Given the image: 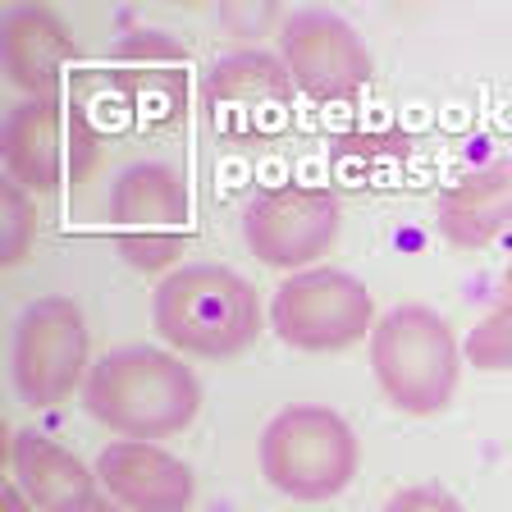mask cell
I'll return each mask as SVG.
<instances>
[{"label":"cell","instance_id":"obj_1","mask_svg":"<svg viewBox=\"0 0 512 512\" xmlns=\"http://www.w3.org/2000/svg\"><path fill=\"white\" fill-rule=\"evenodd\" d=\"M83 403L119 439L156 444L192 426V416L202 407V384L174 352L119 348L87 371Z\"/></svg>","mask_w":512,"mask_h":512},{"label":"cell","instance_id":"obj_2","mask_svg":"<svg viewBox=\"0 0 512 512\" xmlns=\"http://www.w3.org/2000/svg\"><path fill=\"white\" fill-rule=\"evenodd\" d=\"M261 330V302L224 266H179L156 288V334L188 357H234Z\"/></svg>","mask_w":512,"mask_h":512},{"label":"cell","instance_id":"obj_3","mask_svg":"<svg viewBox=\"0 0 512 512\" xmlns=\"http://www.w3.org/2000/svg\"><path fill=\"white\" fill-rule=\"evenodd\" d=\"M371 371L407 416H435L458 389V343L430 307H394L371 334Z\"/></svg>","mask_w":512,"mask_h":512},{"label":"cell","instance_id":"obj_4","mask_svg":"<svg viewBox=\"0 0 512 512\" xmlns=\"http://www.w3.org/2000/svg\"><path fill=\"white\" fill-rule=\"evenodd\" d=\"M261 471L288 499L320 503L357 476V435L330 407H284L261 430Z\"/></svg>","mask_w":512,"mask_h":512},{"label":"cell","instance_id":"obj_5","mask_svg":"<svg viewBox=\"0 0 512 512\" xmlns=\"http://www.w3.org/2000/svg\"><path fill=\"white\" fill-rule=\"evenodd\" d=\"M375 302L362 279L343 275V270L316 266L298 270L279 284L270 302V325L288 348L302 352H339L352 348L371 334Z\"/></svg>","mask_w":512,"mask_h":512},{"label":"cell","instance_id":"obj_6","mask_svg":"<svg viewBox=\"0 0 512 512\" xmlns=\"http://www.w3.org/2000/svg\"><path fill=\"white\" fill-rule=\"evenodd\" d=\"M110 229L142 275L174 266L192 234L183 179L170 165H128L110 192Z\"/></svg>","mask_w":512,"mask_h":512},{"label":"cell","instance_id":"obj_7","mask_svg":"<svg viewBox=\"0 0 512 512\" xmlns=\"http://www.w3.org/2000/svg\"><path fill=\"white\" fill-rule=\"evenodd\" d=\"M96 160L92 119L83 106H60L55 96L23 101L5 119V165L14 183L37 192L64 188V179H83Z\"/></svg>","mask_w":512,"mask_h":512},{"label":"cell","instance_id":"obj_8","mask_svg":"<svg viewBox=\"0 0 512 512\" xmlns=\"http://www.w3.org/2000/svg\"><path fill=\"white\" fill-rule=\"evenodd\" d=\"M87 371V325L69 298H42L14 330V389L32 407H55Z\"/></svg>","mask_w":512,"mask_h":512},{"label":"cell","instance_id":"obj_9","mask_svg":"<svg viewBox=\"0 0 512 512\" xmlns=\"http://www.w3.org/2000/svg\"><path fill=\"white\" fill-rule=\"evenodd\" d=\"M293 78L279 60L261 51H238L229 60H215L202 83V106L220 138L256 142L275 138L293 110Z\"/></svg>","mask_w":512,"mask_h":512},{"label":"cell","instance_id":"obj_10","mask_svg":"<svg viewBox=\"0 0 512 512\" xmlns=\"http://www.w3.org/2000/svg\"><path fill=\"white\" fill-rule=\"evenodd\" d=\"M284 69L311 101H348L375 78V60L362 37L330 10H302L279 32Z\"/></svg>","mask_w":512,"mask_h":512},{"label":"cell","instance_id":"obj_11","mask_svg":"<svg viewBox=\"0 0 512 512\" xmlns=\"http://www.w3.org/2000/svg\"><path fill=\"white\" fill-rule=\"evenodd\" d=\"M243 238L256 261L302 270L339 243V202L325 188H275L243 211Z\"/></svg>","mask_w":512,"mask_h":512},{"label":"cell","instance_id":"obj_12","mask_svg":"<svg viewBox=\"0 0 512 512\" xmlns=\"http://www.w3.org/2000/svg\"><path fill=\"white\" fill-rule=\"evenodd\" d=\"M96 476L110 499L128 512H188L192 503V471L174 453L147 439H119L106 444L96 458Z\"/></svg>","mask_w":512,"mask_h":512},{"label":"cell","instance_id":"obj_13","mask_svg":"<svg viewBox=\"0 0 512 512\" xmlns=\"http://www.w3.org/2000/svg\"><path fill=\"white\" fill-rule=\"evenodd\" d=\"M512 229V160H494L485 170L462 174L439 197V234L462 252L490 247Z\"/></svg>","mask_w":512,"mask_h":512},{"label":"cell","instance_id":"obj_14","mask_svg":"<svg viewBox=\"0 0 512 512\" xmlns=\"http://www.w3.org/2000/svg\"><path fill=\"white\" fill-rule=\"evenodd\" d=\"M115 87L128 96V115L142 128H165L183 110V51L170 37L138 32L124 46V74Z\"/></svg>","mask_w":512,"mask_h":512},{"label":"cell","instance_id":"obj_15","mask_svg":"<svg viewBox=\"0 0 512 512\" xmlns=\"http://www.w3.org/2000/svg\"><path fill=\"white\" fill-rule=\"evenodd\" d=\"M69 55H74L69 28L51 10L23 5L5 19V74H10L14 87L28 92V101H42L60 87Z\"/></svg>","mask_w":512,"mask_h":512},{"label":"cell","instance_id":"obj_16","mask_svg":"<svg viewBox=\"0 0 512 512\" xmlns=\"http://www.w3.org/2000/svg\"><path fill=\"white\" fill-rule=\"evenodd\" d=\"M10 462H14V476H19V490L46 512L69 508V503L92 494L87 467L69 453V448H60L46 435H32V430L19 435L10 448Z\"/></svg>","mask_w":512,"mask_h":512},{"label":"cell","instance_id":"obj_17","mask_svg":"<svg viewBox=\"0 0 512 512\" xmlns=\"http://www.w3.org/2000/svg\"><path fill=\"white\" fill-rule=\"evenodd\" d=\"M467 362L476 371H508L512 366V266L503 270L494 311L467 334Z\"/></svg>","mask_w":512,"mask_h":512},{"label":"cell","instance_id":"obj_18","mask_svg":"<svg viewBox=\"0 0 512 512\" xmlns=\"http://www.w3.org/2000/svg\"><path fill=\"white\" fill-rule=\"evenodd\" d=\"M37 234V211H32V197L23 192V183H5L0 188V261L5 266H19L32 247Z\"/></svg>","mask_w":512,"mask_h":512},{"label":"cell","instance_id":"obj_19","mask_svg":"<svg viewBox=\"0 0 512 512\" xmlns=\"http://www.w3.org/2000/svg\"><path fill=\"white\" fill-rule=\"evenodd\" d=\"M384 512H467V508L453 494L435 490V485H412V490H398Z\"/></svg>","mask_w":512,"mask_h":512},{"label":"cell","instance_id":"obj_20","mask_svg":"<svg viewBox=\"0 0 512 512\" xmlns=\"http://www.w3.org/2000/svg\"><path fill=\"white\" fill-rule=\"evenodd\" d=\"M0 512H32V499L19 485H5V490H0Z\"/></svg>","mask_w":512,"mask_h":512},{"label":"cell","instance_id":"obj_21","mask_svg":"<svg viewBox=\"0 0 512 512\" xmlns=\"http://www.w3.org/2000/svg\"><path fill=\"white\" fill-rule=\"evenodd\" d=\"M55 512H119V503L101 499V494H87V499L69 503V508H55Z\"/></svg>","mask_w":512,"mask_h":512}]
</instances>
